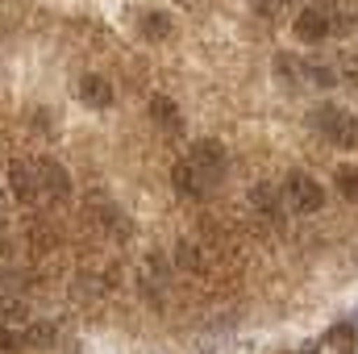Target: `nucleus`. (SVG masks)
<instances>
[{
    "mask_svg": "<svg viewBox=\"0 0 358 354\" xmlns=\"http://www.w3.org/2000/svg\"><path fill=\"white\" fill-rule=\"evenodd\" d=\"M313 125L342 150H355L358 146V117L342 104H317L313 108Z\"/></svg>",
    "mask_w": 358,
    "mask_h": 354,
    "instance_id": "obj_1",
    "label": "nucleus"
},
{
    "mask_svg": "<svg viewBox=\"0 0 358 354\" xmlns=\"http://www.w3.org/2000/svg\"><path fill=\"white\" fill-rule=\"evenodd\" d=\"M200 179L208 183V187H217L225 171H229V150H225V142H217V138H196V142H187V155H183Z\"/></svg>",
    "mask_w": 358,
    "mask_h": 354,
    "instance_id": "obj_2",
    "label": "nucleus"
},
{
    "mask_svg": "<svg viewBox=\"0 0 358 354\" xmlns=\"http://www.w3.org/2000/svg\"><path fill=\"white\" fill-rule=\"evenodd\" d=\"M283 204L296 217H317L325 208V187L308 171H287V179H283Z\"/></svg>",
    "mask_w": 358,
    "mask_h": 354,
    "instance_id": "obj_3",
    "label": "nucleus"
},
{
    "mask_svg": "<svg viewBox=\"0 0 358 354\" xmlns=\"http://www.w3.org/2000/svg\"><path fill=\"white\" fill-rule=\"evenodd\" d=\"M34 167H38V192H42L46 204H67V200L76 196V183H71L67 167H63L59 159L42 155V159H34Z\"/></svg>",
    "mask_w": 358,
    "mask_h": 354,
    "instance_id": "obj_4",
    "label": "nucleus"
},
{
    "mask_svg": "<svg viewBox=\"0 0 358 354\" xmlns=\"http://www.w3.org/2000/svg\"><path fill=\"white\" fill-rule=\"evenodd\" d=\"M8 196L17 200V204H42V192H38V167H34V159H25V155H13L8 159Z\"/></svg>",
    "mask_w": 358,
    "mask_h": 354,
    "instance_id": "obj_5",
    "label": "nucleus"
},
{
    "mask_svg": "<svg viewBox=\"0 0 358 354\" xmlns=\"http://www.w3.org/2000/svg\"><path fill=\"white\" fill-rule=\"evenodd\" d=\"M292 34H296V42L317 46V42H325V38L334 34V13L321 8V4H304V8L292 17Z\"/></svg>",
    "mask_w": 358,
    "mask_h": 354,
    "instance_id": "obj_6",
    "label": "nucleus"
},
{
    "mask_svg": "<svg viewBox=\"0 0 358 354\" xmlns=\"http://www.w3.org/2000/svg\"><path fill=\"white\" fill-rule=\"evenodd\" d=\"M88 217L108 242H129V238H134V221H129L117 204H108V200H100V196H96V208H88Z\"/></svg>",
    "mask_w": 358,
    "mask_h": 354,
    "instance_id": "obj_7",
    "label": "nucleus"
},
{
    "mask_svg": "<svg viewBox=\"0 0 358 354\" xmlns=\"http://www.w3.org/2000/svg\"><path fill=\"white\" fill-rule=\"evenodd\" d=\"M76 96H80L88 108H113V100H117V92H113V80H104L100 71H88V76H80V84H76Z\"/></svg>",
    "mask_w": 358,
    "mask_h": 354,
    "instance_id": "obj_8",
    "label": "nucleus"
},
{
    "mask_svg": "<svg viewBox=\"0 0 358 354\" xmlns=\"http://www.w3.org/2000/svg\"><path fill=\"white\" fill-rule=\"evenodd\" d=\"M150 121H155L163 134H171V138L183 134V113H179V104L167 92H155V96H150Z\"/></svg>",
    "mask_w": 358,
    "mask_h": 354,
    "instance_id": "obj_9",
    "label": "nucleus"
},
{
    "mask_svg": "<svg viewBox=\"0 0 358 354\" xmlns=\"http://www.w3.org/2000/svg\"><path fill=\"white\" fill-rule=\"evenodd\" d=\"M171 187H176L183 200H204V196L213 192V187H208V183L200 179V171H196V167H192L187 159H179L176 167H171Z\"/></svg>",
    "mask_w": 358,
    "mask_h": 354,
    "instance_id": "obj_10",
    "label": "nucleus"
},
{
    "mask_svg": "<svg viewBox=\"0 0 358 354\" xmlns=\"http://www.w3.org/2000/svg\"><path fill=\"white\" fill-rule=\"evenodd\" d=\"M138 29H142L146 42H171V38H176V17L163 13V8H150V13H142Z\"/></svg>",
    "mask_w": 358,
    "mask_h": 354,
    "instance_id": "obj_11",
    "label": "nucleus"
},
{
    "mask_svg": "<svg viewBox=\"0 0 358 354\" xmlns=\"http://www.w3.org/2000/svg\"><path fill=\"white\" fill-rule=\"evenodd\" d=\"M176 267L179 271H187V275H208V259H204V246H196V242H176Z\"/></svg>",
    "mask_w": 358,
    "mask_h": 354,
    "instance_id": "obj_12",
    "label": "nucleus"
},
{
    "mask_svg": "<svg viewBox=\"0 0 358 354\" xmlns=\"http://www.w3.org/2000/svg\"><path fill=\"white\" fill-rule=\"evenodd\" d=\"M25 242H29L34 255H55L59 234H55V225H46V221H25Z\"/></svg>",
    "mask_w": 358,
    "mask_h": 354,
    "instance_id": "obj_13",
    "label": "nucleus"
},
{
    "mask_svg": "<svg viewBox=\"0 0 358 354\" xmlns=\"http://www.w3.org/2000/svg\"><path fill=\"white\" fill-rule=\"evenodd\" d=\"M17 342L25 351H46L55 346V321H29L25 330H17Z\"/></svg>",
    "mask_w": 358,
    "mask_h": 354,
    "instance_id": "obj_14",
    "label": "nucleus"
},
{
    "mask_svg": "<svg viewBox=\"0 0 358 354\" xmlns=\"http://www.w3.org/2000/svg\"><path fill=\"white\" fill-rule=\"evenodd\" d=\"M304 80L313 84V88H338L342 80H338V67L329 63V59H304Z\"/></svg>",
    "mask_w": 358,
    "mask_h": 354,
    "instance_id": "obj_15",
    "label": "nucleus"
},
{
    "mask_svg": "<svg viewBox=\"0 0 358 354\" xmlns=\"http://www.w3.org/2000/svg\"><path fill=\"white\" fill-rule=\"evenodd\" d=\"M34 317H29V304L17 300V296H0V325L4 330H25Z\"/></svg>",
    "mask_w": 358,
    "mask_h": 354,
    "instance_id": "obj_16",
    "label": "nucleus"
},
{
    "mask_svg": "<svg viewBox=\"0 0 358 354\" xmlns=\"http://www.w3.org/2000/svg\"><path fill=\"white\" fill-rule=\"evenodd\" d=\"M275 80H279L283 88H296V84L304 80V59H296V55H275Z\"/></svg>",
    "mask_w": 358,
    "mask_h": 354,
    "instance_id": "obj_17",
    "label": "nucleus"
},
{
    "mask_svg": "<svg viewBox=\"0 0 358 354\" xmlns=\"http://www.w3.org/2000/svg\"><path fill=\"white\" fill-rule=\"evenodd\" d=\"M325 342H329V346H334V351H355V325H350V321H342V325H334V330H329V334H325Z\"/></svg>",
    "mask_w": 358,
    "mask_h": 354,
    "instance_id": "obj_18",
    "label": "nucleus"
},
{
    "mask_svg": "<svg viewBox=\"0 0 358 354\" xmlns=\"http://www.w3.org/2000/svg\"><path fill=\"white\" fill-rule=\"evenodd\" d=\"M338 192L350 200V204H358V167H338Z\"/></svg>",
    "mask_w": 358,
    "mask_h": 354,
    "instance_id": "obj_19",
    "label": "nucleus"
},
{
    "mask_svg": "<svg viewBox=\"0 0 358 354\" xmlns=\"http://www.w3.org/2000/svg\"><path fill=\"white\" fill-rule=\"evenodd\" d=\"M250 204L263 213V217H275L279 213V204H275V196H271V187L267 183H259V187H250Z\"/></svg>",
    "mask_w": 358,
    "mask_h": 354,
    "instance_id": "obj_20",
    "label": "nucleus"
},
{
    "mask_svg": "<svg viewBox=\"0 0 358 354\" xmlns=\"http://www.w3.org/2000/svg\"><path fill=\"white\" fill-rule=\"evenodd\" d=\"M287 4L292 0H255V13L259 17H279V13H287Z\"/></svg>",
    "mask_w": 358,
    "mask_h": 354,
    "instance_id": "obj_21",
    "label": "nucleus"
},
{
    "mask_svg": "<svg viewBox=\"0 0 358 354\" xmlns=\"http://www.w3.org/2000/svg\"><path fill=\"white\" fill-rule=\"evenodd\" d=\"M338 80H346V84H355V88H358V59H355V55H346V59H342Z\"/></svg>",
    "mask_w": 358,
    "mask_h": 354,
    "instance_id": "obj_22",
    "label": "nucleus"
},
{
    "mask_svg": "<svg viewBox=\"0 0 358 354\" xmlns=\"http://www.w3.org/2000/svg\"><path fill=\"white\" fill-rule=\"evenodd\" d=\"M13 351H21L17 330H4V325H0V354H13Z\"/></svg>",
    "mask_w": 358,
    "mask_h": 354,
    "instance_id": "obj_23",
    "label": "nucleus"
},
{
    "mask_svg": "<svg viewBox=\"0 0 358 354\" xmlns=\"http://www.w3.org/2000/svg\"><path fill=\"white\" fill-rule=\"evenodd\" d=\"M8 221H13V204H8V196L0 192V229H8Z\"/></svg>",
    "mask_w": 358,
    "mask_h": 354,
    "instance_id": "obj_24",
    "label": "nucleus"
},
{
    "mask_svg": "<svg viewBox=\"0 0 358 354\" xmlns=\"http://www.w3.org/2000/svg\"><path fill=\"white\" fill-rule=\"evenodd\" d=\"M0 283H4V271H0Z\"/></svg>",
    "mask_w": 358,
    "mask_h": 354,
    "instance_id": "obj_25",
    "label": "nucleus"
}]
</instances>
